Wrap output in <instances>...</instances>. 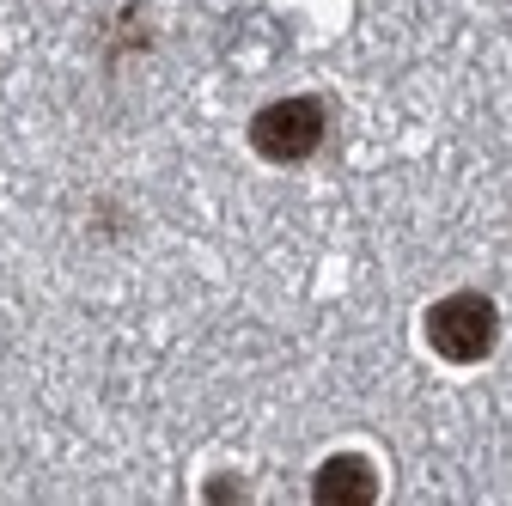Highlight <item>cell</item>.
Masks as SVG:
<instances>
[{
    "mask_svg": "<svg viewBox=\"0 0 512 506\" xmlns=\"http://www.w3.org/2000/svg\"><path fill=\"white\" fill-rule=\"evenodd\" d=\"M324 135H330V104L311 98V92L275 98V104H263V110L250 116V147L263 153L269 165H299V159H311L317 147H324Z\"/></svg>",
    "mask_w": 512,
    "mask_h": 506,
    "instance_id": "6da1fadb",
    "label": "cell"
},
{
    "mask_svg": "<svg viewBox=\"0 0 512 506\" xmlns=\"http://www.w3.org/2000/svg\"><path fill=\"white\" fill-rule=\"evenodd\" d=\"M427 342L439 360H452V366H476L494 354L500 342V311L488 293H445L433 311H427Z\"/></svg>",
    "mask_w": 512,
    "mask_h": 506,
    "instance_id": "7a4b0ae2",
    "label": "cell"
},
{
    "mask_svg": "<svg viewBox=\"0 0 512 506\" xmlns=\"http://www.w3.org/2000/svg\"><path fill=\"white\" fill-rule=\"evenodd\" d=\"M372 494H378V470L360 452H336L311 476V500H324V506H366Z\"/></svg>",
    "mask_w": 512,
    "mask_h": 506,
    "instance_id": "3957f363",
    "label": "cell"
}]
</instances>
